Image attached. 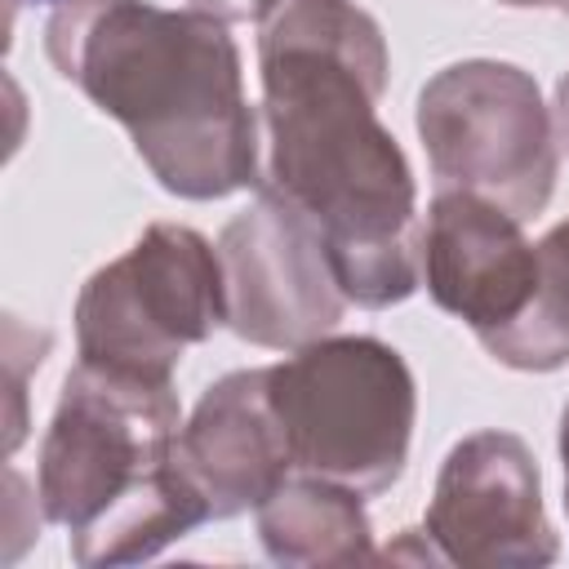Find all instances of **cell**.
<instances>
[{"label": "cell", "mask_w": 569, "mask_h": 569, "mask_svg": "<svg viewBox=\"0 0 569 569\" xmlns=\"http://www.w3.org/2000/svg\"><path fill=\"white\" fill-rule=\"evenodd\" d=\"M258 4L262 0H191V9H204V13L222 18V22H244V18L258 13Z\"/></svg>", "instance_id": "4fadbf2b"}, {"label": "cell", "mask_w": 569, "mask_h": 569, "mask_svg": "<svg viewBox=\"0 0 569 569\" xmlns=\"http://www.w3.org/2000/svg\"><path fill=\"white\" fill-rule=\"evenodd\" d=\"M178 462L209 520L258 511L289 476V445L267 396V369H236L204 387L178 431Z\"/></svg>", "instance_id": "30bf717a"}, {"label": "cell", "mask_w": 569, "mask_h": 569, "mask_svg": "<svg viewBox=\"0 0 569 569\" xmlns=\"http://www.w3.org/2000/svg\"><path fill=\"white\" fill-rule=\"evenodd\" d=\"M551 124H556V142L569 156V71L556 80V107H551Z\"/></svg>", "instance_id": "5bb4252c"}, {"label": "cell", "mask_w": 569, "mask_h": 569, "mask_svg": "<svg viewBox=\"0 0 569 569\" xmlns=\"http://www.w3.org/2000/svg\"><path fill=\"white\" fill-rule=\"evenodd\" d=\"M422 533L462 569H538L560 556L538 458L516 431H471L449 449Z\"/></svg>", "instance_id": "ba28073f"}, {"label": "cell", "mask_w": 569, "mask_h": 569, "mask_svg": "<svg viewBox=\"0 0 569 569\" xmlns=\"http://www.w3.org/2000/svg\"><path fill=\"white\" fill-rule=\"evenodd\" d=\"M258 542L276 565H365L373 560V525L365 511V493L325 476L293 471L258 507Z\"/></svg>", "instance_id": "8fae6325"}, {"label": "cell", "mask_w": 569, "mask_h": 569, "mask_svg": "<svg viewBox=\"0 0 569 569\" xmlns=\"http://www.w3.org/2000/svg\"><path fill=\"white\" fill-rule=\"evenodd\" d=\"M418 138L431 173L498 200L516 218L547 209L560 173V142L538 80L498 58L440 67L418 93Z\"/></svg>", "instance_id": "8992f818"}, {"label": "cell", "mask_w": 569, "mask_h": 569, "mask_svg": "<svg viewBox=\"0 0 569 569\" xmlns=\"http://www.w3.org/2000/svg\"><path fill=\"white\" fill-rule=\"evenodd\" d=\"M227 329L249 347L293 351L338 329L347 293L316 227L276 191L240 209L218 236Z\"/></svg>", "instance_id": "52a82bcc"}, {"label": "cell", "mask_w": 569, "mask_h": 569, "mask_svg": "<svg viewBox=\"0 0 569 569\" xmlns=\"http://www.w3.org/2000/svg\"><path fill=\"white\" fill-rule=\"evenodd\" d=\"M560 467H565V511H569V400H565V409H560Z\"/></svg>", "instance_id": "9a60e30c"}, {"label": "cell", "mask_w": 569, "mask_h": 569, "mask_svg": "<svg viewBox=\"0 0 569 569\" xmlns=\"http://www.w3.org/2000/svg\"><path fill=\"white\" fill-rule=\"evenodd\" d=\"M218 325H227L222 258L182 222H151L76 298L80 360L151 382H173L182 351L209 342Z\"/></svg>", "instance_id": "5b68a950"}, {"label": "cell", "mask_w": 569, "mask_h": 569, "mask_svg": "<svg viewBox=\"0 0 569 569\" xmlns=\"http://www.w3.org/2000/svg\"><path fill=\"white\" fill-rule=\"evenodd\" d=\"M498 4H511V9H556V13H569V0H498Z\"/></svg>", "instance_id": "2e32d148"}, {"label": "cell", "mask_w": 569, "mask_h": 569, "mask_svg": "<svg viewBox=\"0 0 569 569\" xmlns=\"http://www.w3.org/2000/svg\"><path fill=\"white\" fill-rule=\"evenodd\" d=\"M267 396L302 476L382 493L409 462L418 387L405 356L369 333H325L267 365Z\"/></svg>", "instance_id": "277c9868"}, {"label": "cell", "mask_w": 569, "mask_h": 569, "mask_svg": "<svg viewBox=\"0 0 569 569\" xmlns=\"http://www.w3.org/2000/svg\"><path fill=\"white\" fill-rule=\"evenodd\" d=\"M173 382L76 365L40 440L36 498L84 569L142 565L209 520L178 462Z\"/></svg>", "instance_id": "3957f363"}, {"label": "cell", "mask_w": 569, "mask_h": 569, "mask_svg": "<svg viewBox=\"0 0 569 569\" xmlns=\"http://www.w3.org/2000/svg\"><path fill=\"white\" fill-rule=\"evenodd\" d=\"M498 365L520 373H551L569 365V218L538 240L533 307L502 333L480 342Z\"/></svg>", "instance_id": "7c38bea8"}, {"label": "cell", "mask_w": 569, "mask_h": 569, "mask_svg": "<svg viewBox=\"0 0 569 569\" xmlns=\"http://www.w3.org/2000/svg\"><path fill=\"white\" fill-rule=\"evenodd\" d=\"M258 80L267 173L325 240L347 302L382 311L422 284L418 182L378 120L391 76L382 27L351 0H262Z\"/></svg>", "instance_id": "6da1fadb"}, {"label": "cell", "mask_w": 569, "mask_h": 569, "mask_svg": "<svg viewBox=\"0 0 569 569\" xmlns=\"http://www.w3.org/2000/svg\"><path fill=\"white\" fill-rule=\"evenodd\" d=\"M44 53L129 133L169 196L222 200L262 182L258 116L222 18L151 0H49Z\"/></svg>", "instance_id": "7a4b0ae2"}, {"label": "cell", "mask_w": 569, "mask_h": 569, "mask_svg": "<svg viewBox=\"0 0 569 569\" xmlns=\"http://www.w3.org/2000/svg\"><path fill=\"white\" fill-rule=\"evenodd\" d=\"M525 218L489 196L445 187L431 196L418 262L422 284L440 311L458 316L476 342L511 329L538 293V244H529Z\"/></svg>", "instance_id": "9c48e42d"}]
</instances>
